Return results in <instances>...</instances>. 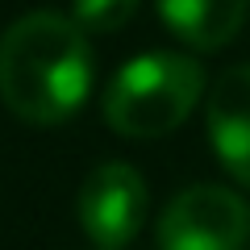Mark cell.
<instances>
[{"instance_id": "1", "label": "cell", "mask_w": 250, "mask_h": 250, "mask_svg": "<svg viewBox=\"0 0 250 250\" xmlns=\"http://www.w3.org/2000/svg\"><path fill=\"white\" fill-rule=\"evenodd\" d=\"M92 92L88 34L62 13H29L0 38V100L29 125H59Z\"/></svg>"}, {"instance_id": "2", "label": "cell", "mask_w": 250, "mask_h": 250, "mask_svg": "<svg viewBox=\"0 0 250 250\" xmlns=\"http://www.w3.org/2000/svg\"><path fill=\"white\" fill-rule=\"evenodd\" d=\"M205 92V71L192 54L154 50L138 54L104 88V121L121 138H163L188 121Z\"/></svg>"}, {"instance_id": "3", "label": "cell", "mask_w": 250, "mask_h": 250, "mask_svg": "<svg viewBox=\"0 0 250 250\" xmlns=\"http://www.w3.org/2000/svg\"><path fill=\"white\" fill-rule=\"evenodd\" d=\"M246 242V200L217 184L184 188L159 217V250H242Z\"/></svg>"}, {"instance_id": "4", "label": "cell", "mask_w": 250, "mask_h": 250, "mask_svg": "<svg viewBox=\"0 0 250 250\" xmlns=\"http://www.w3.org/2000/svg\"><path fill=\"white\" fill-rule=\"evenodd\" d=\"M146 213H150V192L129 163H100L80 188V225L100 250L129 246Z\"/></svg>"}, {"instance_id": "5", "label": "cell", "mask_w": 250, "mask_h": 250, "mask_svg": "<svg viewBox=\"0 0 250 250\" xmlns=\"http://www.w3.org/2000/svg\"><path fill=\"white\" fill-rule=\"evenodd\" d=\"M208 142L221 167L250 188V62L229 67L208 92Z\"/></svg>"}, {"instance_id": "6", "label": "cell", "mask_w": 250, "mask_h": 250, "mask_svg": "<svg viewBox=\"0 0 250 250\" xmlns=\"http://www.w3.org/2000/svg\"><path fill=\"white\" fill-rule=\"evenodd\" d=\"M167 29L192 50H221L246 21L250 0H154Z\"/></svg>"}, {"instance_id": "7", "label": "cell", "mask_w": 250, "mask_h": 250, "mask_svg": "<svg viewBox=\"0 0 250 250\" xmlns=\"http://www.w3.org/2000/svg\"><path fill=\"white\" fill-rule=\"evenodd\" d=\"M142 0H71V21L83 34H117L134 21Z\"/></svg>"}]
</instances>
